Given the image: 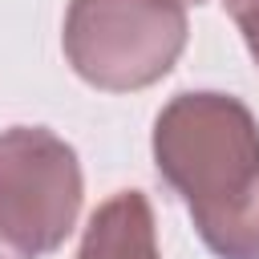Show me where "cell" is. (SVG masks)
I'll return each mask as SVG.
<instances>
[{"mask_svg": "<svg viewBox=\"0 0 259 259\" xmlns=\"http://www.w3.org/2000/svg\"><path fill=\"white\" fill-rule=\"evenodd\" d=\"M65 57L81 81L105 93H134L162 81L186 49L178 0H69Z\"/></svg>", "mask_w": 259, "mask_h": 259, "instance_id": "7a4b0ae2", "label": "cell"}, {"mask_svg": "<svg viewBox=\"0 0 259 259\" xmlns=\"http://www.w3.org/2000/svg\"><path fill=\"white\" fill-rule=\"evenodd\" d=\"M178 4H202V0H178Z\"/></svg>", "mask_w": 259, "mask_h": 259, "instance_id": "52a82bcc", "label": "cell"}, {"mask_svg": "<svg viewBox=\"0 0 259 259\" xmlns=\"http://www.w3.org/2000/svg\"><path fill=\"white\" fill-rule=\"evenodd\" d=\"M223 8H227V16L239 24V32H243V40H247V53H251L255 65H259V0H223Z\"/></svg>", "mask_w": 259, "mask_h": 259, "instance_id": "5b68a950", "label": "cell"}, {"mask_svg": "<svg viewBox=\"0 0 259 259\" xmlns=\"http://www.w3.org/2000/svg\"><path fill=\"white\" fill-rule=\"evenodd\" d=\"M81 198V162L65 138L45 125L0 130V231L28 259H40L69 239Z\"/></svg>", "mask_w": 259, "mask_h": 259, "instance_id": "3957f363", "label": "cell"}, {"mask_svg": "<svg viewBox=\"0 0 259 259\" xmlns=\"http://www.w3.org/2000/svg\"><path fill=\"white\" fill-rule=\"evenodd\" d=\"M154 166L219 259H259V121L239 97H170L154 117Z\"/></svg>", "mask_w": 259, "mask_h": 259, "instance_id": "6da1fadb", "label": "cell"}, {"mask_svg": "<svg viewBox=\"0 0 259 259\" xmlns=\"http://www.w3.org/2000/svg\"><path fill=\"white\" fill-rule=\"evenodd\" d=\"M0 259H28V255H24V251H20V247H16V243L0 231Z\"/></svg>", "mask_w": 259, "mask_h": 259, "instance_id": "8992f818", "label": "cell"}, {"mask_svg": "<svg viewBox=\"0 0 259 259\" xmlns=\"http://www.w3.org/2000/svg\"><path fill=\"white\" fill-rule=\"evenodd\" d=\"M77 259H162L150 198L142 190H117L105 198L85 223Z\"/></svg>", "mask_w": 259, "mask_h": 259, "instance_id": "277c9868", "label": "cell"}]
</instances>
